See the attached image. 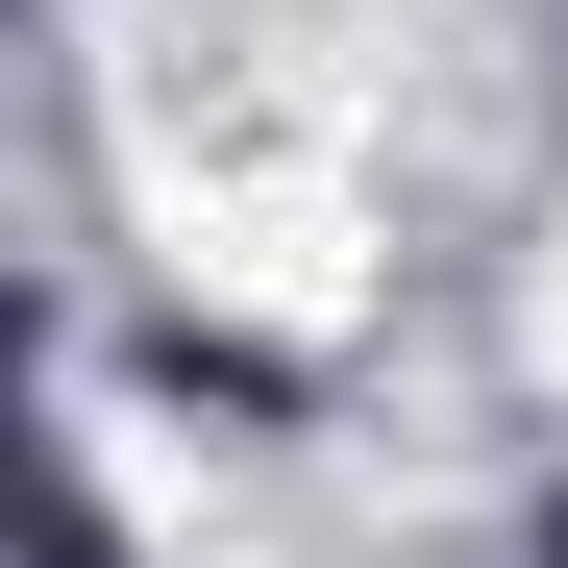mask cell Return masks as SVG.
<instances>
[{
  "mask_svg": "<svg viewBox=\"0 0 568 568\" xmlns=\"http://www.w3.org/2000/svg\"><path fill=\"white\" fill-rule=\"evenodd\" d=\"M544 568H568V519H544Z\"/></svg>",
  "mask_w": 568,
  "mask_h": 568,
  "instance_id": "6da1fadb",
  "label": "cell"
}]
</instances>
